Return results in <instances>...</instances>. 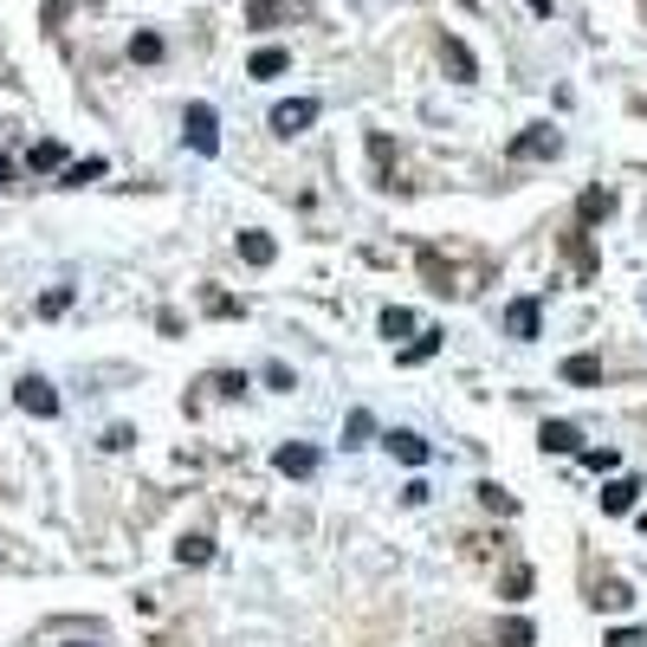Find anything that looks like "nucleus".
I'll return each mask as SVG.
<instances>
[{
    "label": "nucleus",
    "instance_id": "f257e3e1",
    "mask_svg": "<svg viewBox=\"0 0 647 647\" xmlns=\"http://www.w3.org/2000/svg\"><path fill=\"white\" fill-rule=\"evenodd\" d=\"M13 401H20L26 414H39V421H52V414H59V395H52V383H46V376H20Z\"/></svg>",
    "mask_w": 647,
    "mask_h": 647
},
{
    "label": "nucleus",
    "instance_id": "f03ea898",
    "mask_svg": "<svg viewBox=\"0 0 647 647\" xmlns=\"http://www.w3.org/2000/svg\"><path fill=\"white\" fill-rule=\"evenodd\" d=\"M182 124H188V142H195L201 155H214V149H221V117H214L208 104H188V117H182Z\"/></svg>",
    "mask_w": 647,
    "mask_h": 647
},
{
    "label": "nucleus",
    "instance_id": "7ed1b4c3",
    "mask_svg": "<svg viewBox=\"0 0 647 647\" xmlns=\"http://www.w3.org/2000/svg\"><path fill=\"white\" fill-rule=\"evenodd\" d=\"M311 124H318V98H291V104L272 111V129H278V136H298V129H311Z\"/></svg>",
    "mask_w": 647,
    "mask_h": 647
},
{
    "label": "nucleus",
    "instance_id": "20e7f679",
    "mask_svg": "<svg viewBox=\"0 0 647 647\" xmlns=\"http://www.w3.org/2000/svg\"><path fill=\"white\" fill-rule=\"evenodd\" d=\"M557 149H563V136H557L550 124H537L531 136H518L512 142V162H537V155H557Z\"/></svg>",
    "mask_w": 647,
    "mask_h": 647
},
{
    "label": "nucleus",
    "instance_id": "39448f33",
    "mask_svg": "<svg viewBox=\"0 0 647 647\" xmlns=\"http://www.w3.org/2000/svg\"><path fill=\"white\" fill-rule=\"evenodd\" d=\"M272 466H278V473H291V480H311V473H318V447H298V440H285V447L272 453Z\"/></svg>",
    "mask_w": 647,
    "mask_h": 647
},
{
    "label": "nucleus",
    "instance_id": "423d86ee",
    "mask_svg": "<svg viewBox=\"0 0 647 647\" xmlns=\"http://www.w3.org/2000/svg\"><path fill=\"white\" fill-rule=\"evenodd\" d=\"M383 440H388V453H395V460H408V466H427V440H421V434H408V427H388Z\"/></svg>",
    "mask_w": 647,
    "mask_h": 647
},
{
    "label": "nucleus",
    "instance_id": "0eeeda50",
    "mask_svg": "<svg viewBox=\"0 0 647 647\" xmlns=\"http://www.w3.org/2000/svg\"><path fill=\"white\" fill-rule=\"evenodd\" d=\"M537 440H544V453H583V434H576L570 421H544Z\"/></svg>",
    "mask_w": 647,
    "mask_h": 647
},
{
    "label": "nucleus",
    "instance_id": "6e6552de",
    "mask_svg": "<svg viewBox=\"0 0 647 647\" xmlns=\"http://www.w3.org/2000/svg\"><path fill=\"white\" fill-rule=\"evenodd\" d=\"M506 331H512V337H524V344L537 337V298H518L512 311H506Z\"/></svg>",
    "mask_w": 647,
    "mask_h": 647
},
{
    "label": "nucleus",
    "instance_id": "1a4fd4ad",
    "mask_svg": "<svg viewBox=\"0 0 647 647\" xmlns=\"http://www.w3.org/2000/svg\"><path fill=\"white\" fill-rule=\"evenodd\" d=\"M635 493H642L635 480H615V486H602V512H629V506H635Z\"/></svg>",
    "mask_w": 647,
    "mask_h": 647
},
{
    "label": "nucleus",
    "instance_id": "9d476101",
    "mask_svg": "<svg viewBox=\"0 0 647 647\" xmlns=\"http://www.w3.org/2000/svg\"><path fill=\"white\" fill-rule=\"evenodd\" d=\"M285 65H291V59H285L278 46H265V52H253V78H278Z\"/></svg>",
    "mask_w": 647,
    "mask_h": 647
},
{
    "label": "nucleus",
    "instance_id": "9b49d317",
    "mask_svg": "<svg viewBox=\"0 0 647 647\" xmlns=\"http://www.w3.org/2000/svg\"><path fill=\"white\" fill-rule=\"evenodd\" d=\"M304 0H253V26H272L278 13H298Z\"/></svg>",
    "mask_w": 647,
    "mask_h": 647
},
{
    "label": "nucleus",
    "instance_id": "f8f14e48",
    "mask_svg": "<svg viewBox=\"0 0 647 647\" xmlns=\"http://www.w3.org/2000/svg\"><path fill=\"white\" fill-rule=\"evenodd\" d=\"M563 376H570V383H602V363H596V357H570Z\"/></svg>",
    "mask_w": 647,
    "mask_h": 647
},
{
    "label": "nucleus",
    "instance_id": "ddd939ff",
    "mask_svg": "<svg viewBox=\"0 0 647 647\" xmlns=\"http://www.w3.org/2000/svg\"><path fill=\"white\" fill-rule=\"evenodd\" d=\"M240 253H247V265H272V240L265 234H240Z\"/></svg>",
    "mask_w": 647,
    "mask_h": 647
},
{
    "label": "nucleus",
    "instance_id": "4468645a",
    "mask_svg": "<svg viewBox=\"0 0 647 647\" xmlns=\"http://www.w3.org/2000/svg\"><path fill=\"white\" fill-rule=\"evenodd\" d=\"M440 52H447V65H453V72H460V78H473V52H466V46H460V39H447V46H440Z\"/></svg>",
    "mask_w": 647,
    "mask_h": 647
},
{
    "label": "nucleus",
    "instance_id": "2eb2a0df",
    "mask_svg": "<svg viewBox=\"0 0 647 647\" xmlns=\"http://www.w3.org/2000/svg\"><path fill=\"white\" fill-rule=\"evenodd\" d=\"M609 208H615V201H609V195H602V188H589V195H583V208H576V214H583V221H602V214H609Z\"/></svg>",
    "mask_w": 647,
    "mask_h": 647
},
{
    "label": "nucleus",
    "instance_id": "dca6fc26",
    "mask_svg": "<svg viewBox=\"0 0 647 647\" xmlns=\"http://www.w3.org/2000/svg\"><path fill=\"white\" fill-rule=\"evenodd\" d=\"M175 557H182V563H208V557H214V544H208V537H182V550H175Z\"/></svg>",
    "mask_w": 647,
    "mask_h": 647
},
{
    "label": "nucleus",
    "instance_id": "f3484780",
    "mask_svg": "<svg viewBox=\"0 0 647 647\" xmlns=\"http://www.w3.org/2000/svg\"><path fill=\"white\" fill-rule=\"evenodd\" d=\"M370 434H376V421H370V414H363V408H357V414H350V440H344V447H363V440H370Z\"/></svg>",
    "mask_w": 647,
    "mask_h": 647
},
{
    "label": "nucleus",
    "instance_id": "a211bd4d",
    "mask_svg": "<svg viewBox=\"0 0 647 647\" xmlns=\"http://www.w3.org/2000/svg\"><path fill=\"white\" fill-rule=\"evenodd\" d=\"M408 331H414L408 311H383V337H408Z\"/></svg>",
    "mask_w": 647,
    "mask_h": 647
},
{
    "label": "nucleus",
    "instance_id": "6ab92c4d",
    "mask_svg": "<svg viewBox=\"0 0 647 647\" xmlns=\"http://www.w3.org/2000/svg\"><path fill=\"white\" fill-rule=\"evenodd\" d=\"M65 304H72V285H59V291H46V298H39V311H46V318H59Z\"/></svg>",
    "mask_w": 647,
    "mask_h": 647
},
{
    "label": "nucleus",
    "instance_id": "aec40b11",
    "mask_svg": "<svg viewBox=\"0 0 647 647\" xmlns=\"http://www.w3.org/2000/svg\"><path fill=\"white\" fill-rule=\"evenodd\" d=\"M576 460H583V466H596V473H609V466H615V453H609V447H583Z\"/></svg>",
    "mask_w": 647,
    "mask_h": 647
},
{
    "label": "nucleus",
    "instance_id": "412c9836",
    "mask_svg": "<svg viewBox=\"0 0 647 647\" xmlns=\"http://www.w3.org/2000/svg\"><path fill=\"white\" fill-rule=\"evenodd\" d=\"M129 59H162V39H155V33H142V39L129 46Z\"/></svg>",
    "mask_w": 647,
    "mask_h": 647
},
{
    "label": "nucleus",
    "instance_id": "4be33fe9",
    "mask_svg": "<svg viewBox=\"0 0 647 647\" xmlns=\"http://www.w3.org/2000/svg\"><path fill=\"white\" fill-rule=\"evenodd\" d=\"M59 162H65L59 142H39V149H33V169H59Z\"/></svg>",
    "mask_w": 647,
    "mask_h": 647
},
{
    "label": "nucleus",
    "instance_id": "5701e85b",
    "mask_svg": "<svg viewBox=\"0 0 647 647\" xmlns=\"http://www.w3.org/2000/svg\"><path fill=\"white\" fill-rule=\"evenodd\" d=\"M434 350H440V331H421V344L408 350V363H421V357H434Z\"/></svg>",
    "mask_w": 647,
    "mask_h": 647
},
{
    "label": "nucleus",
    "instance_id": "b1692460",
    "mask_svg": "<svg viewBox=\"0 0 647 647\" xmlns=\"http://www.w3.org/2000/svg\"><path fill=\"white\" fill-rule=\"evenodd\" d=\"M609 647H647V642H642V629H615V635H609Z\"/></svg>",
    "mask_w": 647,
    "mask_h": 647
},
{
    "label": "nucleus",
    "instance_id": "393cba45",
    "mask_svg": "<svg viewBox=\"0 0 647 647\" xmlns=\"http://www.w3.org/2000/svg\"><path fill=\"white\" fill-rule=\"evenodd\" d=\"M506 647H531V629L518 622V629H506Z\"/></svg>",
    "mask_w": 647,
    "mask_h": 647
},
{
    "label": "nucleus",
    "instance_id": "a878e982",
    "mask_svg": "<svg viewBox=\"0 0 647 647\" xmlns=\"http://www.w3.org/2000/svg\"><path fill=\"white\" fill-rule=\"evenodd\" d=\"M524 7H537V13H550V0H524Z\"/></svg>",
    "mask_w": 647,
    "mask_h": 647
},
{
    "label": "nucleus",
    "instance_id": "bb28decb",
    "mask_svg": "<svg viewBox=\"0 0 647 647\" xmlns=\"http://www.w3.org/2000/svg\"><path fill=\"white\" fill-rule=\"evenodd\" d=\"M7 175H13V162H7V155H0V182H7Z\"/></svg>",
    "mask_w": 647,
    "mask_h": 647
},
{
    "label": "nucleus",
    "instance_id": "cd10ccee",
    "mask_svg": "<svg viewBox=\"0 0 647 647\" xmlns=\"http://www.w3.org/2000/svg\"><path fill=\"white\" fill-rule=\"evenodd\" d=\"M65 647H91V642H65Z\"/></svg>",
    "mask_w": 647,
    "mask_h": 647
}]
</instances>
